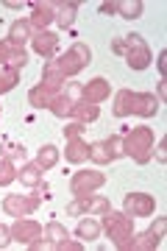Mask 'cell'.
<instances>
[{
  "mask_svg": "<svg viewBox=\"0 0 167 251\" xmlns=\"http://www.w3.org/2000/svg\"><path fill=\"white\" fill-rule=\"evenodd\" d=\"M56 249H64V251H67V249H70V251H81L84 246H81V243H72V240H62L59 246H56Z\"/></svg>",
  "mask_w": 167,
  "mask_h": 251,
  "instance_id": "obj_33",
  "label": "cell"
},
{
  "mask_svg": "<svg viewBox=\"0 0 167 251\" xmlns=\"http://www.w3.org/2000/svg\"><path fill=\"white\" fill-rule=\"evenodd\" d=\"M153 209H156V201L148 193H128L125 196V215L145 218V215H153Z\"/></svg>",
  "mask_w": 167,
  "mask_h": 251,
  "instance_id": "obj_9",
  "label": "cell"
},
{
  "mask_svg": "<svg viewBox=\"0 0 167 251\" xmlns=\"http://www.w3.org/2000/svg\"><path fill=\"white\" fill-rule=\"evenodd\" d=\"M9 229H6V226H0V249H6V246H9Z\"/></svg>",
  "mask_w": 167,
  "mask_h": 251,
  "instance_id": "obj_35",
  "label": "cell"
},
{
  "mask_svg": "<svg viewBox=\"0 0 167 251\" xmlns=\"http://www.w3.org/2000/svg\"><path fill=\"white\" fill-rule=\"evenodd\" d=\"M100 11H103V14H112V11H115V3H103V6H100Z\"/></svg>",
  "mask_w": 167,
  "mask_h": 251,
  "instance_id": "obj_38",
  "label": "cell"
},
{
  "mask_svg": "<svg viewBox=\"0 0 167 251\" xmlns=\"http://www.w3.org/2000/svg\"><path fill=\"white\" fill-rule=\"evenodd\" d=\"M0 64H3V67H11V70H20V67H25V64H28L25 48L11 45L9 39H6V42H0Z\"/></svg>",
  "mask_w": 167,
  "mask_h": 251,
  "instance_id": "obj_10",
  "label": "cell"
},
{
  "mask_svg": "<svg viewBox=\"0 0 167 251\" xmlns=\"http://www.w3.org/2000/svg\"><path fill=\"white\" fill-rule=\"evenodd\" d=\"M89 159L95 162V165H109V162H112V156H109V151H106V143L89 145Z\"/></svg>",
  "mask_w": 167,
  "mask_h": 251,
  "instance_id": "obj_26",
  "label": "cell"
},
{
  "mask_svg": "<svg viewBox=\"0 0 167 251\" xmlns=\"http://www.w3.org/2000/svg\"><path fill=\"white\" fill-rule=\"evenodd\" d=\"M72 103H75V100L67 98V95H56V100L50 103V109H53V115L67 117V115H70V109H72Z\"/></svg>",
  "mask_w": 167,
  "mask_h": 251,
  "instance_id": "obj_28",
  "label": "cell"
},
{
  "mask_svg": "<svg viewBox=\"0 0 167 251\" xmlns=\"http://www.w3.org/2000/svg\"><path fill=\"white\" fill-rule=\"evenodd\" d=\"M112 209V204L100 196H78V201H72L67 206L70 215H81V212H89V215H106Z\"/></svg>",
  "mask_w": 167,
  "mask_h": 251,
  "instance_id": "obj_7",
  "label": "cell"
},
{
  "mask_svg": "<svg viewBox=\"0 0 167 251\" xmlns=\"http://www.w3.org/2000/svg\"><path fill=\"white\" fill-rule=\"evenodd\" d=\"M17 179V171H14V165L11 159H0V187H6L11 181Z\"/></svg>",
  "mask_w": 167,
  "mask_h": 251,
  "instance_id": "obj_29",
  "label": "cell"
},
{
  "mask_svg": "<svg viewBox=\"0 0 167 251\" xmlns=\"http://www.w3.org/2000/svg\"><path fill=\"white\" fill-rule=\"evenodd\" d=\"M103 229L109 232V237H112V243H115L117 249H131V240H134L131 215L109 209V212L103 215Z\"/></svg>",
  "mask_w": 167,
  "mask_h": 251,
  "instance_id": "obj_2",
  "label": "cell"
},
{
  "mask_svg": "<svg viewBox=\"0 0 167 251\" xmlns=\"http://www.w3.org/2000/svg\"><path fill=\"white\" fill-rule=\"evenodd\" d=\"M45 234L50 237L53 246H59L62 240H67V229H64L62 224H48V229H45Z\"/></svg>",
  "mask_w": 167,
  "mask_h": 251,
  "instance_id": "obj_30",
  "label": "cell"
},
{
  "mask_svg": "<svg viewBox=\"0 0 167 251\" xmlns=\"http://www.w3.org/2000/svg\"><path fill=\"white\" fill-rule=\"evenodd\" d=\"M64 81H67V75H64V73H62V67L56 64V59H53V62H48V64H45V73H42V84H48V87H56V90H59V87H62Z\"/></svg>",
  "mask_w": 167,
  "mask_h": 251,
  "instance_id": "obj_20",
  "label": "cell"
},
{
  "mask_svg": "<svg viewBox=\"0 0 167 251\" xmlns=\"http://www.w3.org/2000/svg\"><path fill=\"white\" fill-rule=\"evenodd\" d=\"M89 59H92V50H89L84 42H75V45H72L62 59H56V64L62 67L64 75H75V73H81L89 64Z\"/></svg>",
  "mask_w": 167,
  "mask_h": 251,
  "instance_id": "obj_5",
  "label": "cell"
},
{
  "mask_svg": "<svg viewBox=\"0 0 167 251\" xmlns=\"http://www.w3.org/2000/svg\"><path fill=\"white\" fill-rule=\"evenodd\" d=\"M156 159L165 162L167 159V140H159V148H156Z\"/></svg>",
  "mask_w": 167,
  "mask_h": 251,
  "instance_id": "obj_34",
  "label": "cell"
},
{
  "mask_svg": "<svg viewBox=\"0 0 167 251\" xmlns=\"http://www.w3.org/2000/svg\"><path fill=\"white\" fill-rule=\"evenodd\" d=\"M70 117H75V123H92L97 117V103H87V100H75L70 109Z\"/></svg>",
  "mask_w": 167,
  "mask_h": 251,
  "instance_id": "obj_17",
  "label": "cell"
},
{
  "mask_svg": "<svg viewBox=\"0 0 167 251\" xmlns=\"http://www.w3.org/2000/svg\"><path fill=\"white\" fill-rule=\"evenodd\" d=\"M165 229H167V221L165 218H159L156 224L150 226L145 234H140V237H134L131 240V249L137 251H150V249H159L162 243H165Z\"/></svg>",
  "mask_w": 167,
  "mask_h": 251,
  "instance_id": "obj_6",
  "label": "cell"
},
{
  "mask_svg": "<svg viewBox=\"0 0 167 251\" xmlns=\"http://www.w3.org/2000/svg\"><path fill=\"white\" fill-rule=\"evenodd\" d=\"M123 56L131 70H145L150 64V48L145 45V39L140 34H128L123 39Z\"/></svg>",
  "mask_w": 167,
  "mask_h": 251,
  "instance_id": "obj_4",
  "label": "cell"
},
{
  "mask_svg": "<svg viewBox=\"0 0 167 251\" xmlns=\"http://www.w3.org/2000/svg\"><path fill=\"white\" fill-rule=\"evenodd\" d=\"M75 9H78V3H62V6H56V23L62 28H67V25H72V20H75Z\"/></svg>",
  "mask_w": 167,
  "mask_h": 251,
  "instance_id": "obj_22",
  "label": "cell"
},
{
  "mask_svg": "<svg viewBox=\"0 0 167 251\" xmlns=\"http://www.w3.org/2000/svg\"><path fill=\"white\" fill-rule=\"evenodd\" d=\"M89 159V145L81 143L78 137H70L67 140V162H75V165H81V162Z\"/></svg>",
  "mask_w": 167,
  "mask_h": 251,
  "instance_id": "obj_18",
  "label": "cell"
},
{
  "mask_svg": "<svg viewBox=\"0 0 167 251\" xmlns=\"http://www.w3.org/2000/svg\"><path fill=\"white\" fill-rule=\"evenodd\" d=\"M34 39V50L39 56H45V59H50L53 53H56V45H59V36L50 34V31H39L36 36H31Z\"/></svg>",
  "mask_w": 167,
  "mask_h": 251,
  "instance_id": "obj_15",
  "label": "cell"
},
{
  "mask_svg": "<svg viewBox=\"0 0 167 251\" xmlns=\"http://www.w3.org/2000/svg\"><path fill=\"white\" fill-rule=\"evenodd\" d=\"M123 148L128 156H134V162H148L150 159V148H153V134H150V128L145 126H137L131 134L123 140Z\"/></svg>",
  "mask_w": 167,
  "mask_h": 251,
  "instance_id": "obj_3",
  "label": "cell"
},
{
  "mask_svg": "<svg viewBox=\"0 0 167 251\" xmlns=\"http://www.w3.org/2000/svg\"><path fill=\"white\" fill-rule=\"evenodd\" d=\"M165 98H167V84L162 81V84H159V103H165Z\"/></svg>",
  "mask_w": 167,
  "mask_h": 251,
  "instance_id": "obj_37",
  "label": "cell"
},
{
  "mask_svg": "<svg viewBox=\"0 0 167 251\" xmlns=\"http://www.w3.org/2000/svg\"><path fill=\"white\" fill-rule=\"evenodd\" d=\"M84 128H87L84 123H72V126H67V128H64V137H67V140H70V137H78Z\"/></svg>",
  "mask_w": 167,
  "mask_h": 251,
  "instance_id": "obj_32",
  "label": "cell"
},
{
  "mask_svg": "<svg viewBox=\"0 0 167 251\" xmlns=\"http://www.w3.org/2000/svg\"><path fill=\"white\" fill-rule=\"evenodd\" d=\"M81 95H84L87 103H100V100H106L112 95V87H109L106 78H95V81H89L87 87H81Z\"/></svg>",
  "mask_w": 167,
  "mask_h": 251,
  "instance_id": "obj_13",
  "label": "cell"
},
{
  "mask_svg": "<svg viewBox=\"0 0 167 251\" xmlns=\"http://www.w3.org/2000/svg\"><path fill=\"white\" fill-rule=\"evenodd\" d=\"M36 206H39V198H28V196H9L6 201H3L6 215H14V218L31 215Z\"/></svg>",
  "mask_w": 167,
  "mask_h": 251,
  "instance_id": "obj_11",
  "label": "cell"
},
{
  "mask_svg": "<svg viewBox=\"0 0 167 251\" xmlns=\"http://www.w3.org/2000/svg\"><path fill=\"white\" fill-rule=\"evenodd\" d=\"M17 179H23V184H39V179H42V168H39V162H28V165H23V171L17 173Z\"/></svg>",
  "mask_w": 167,
  "mask_h": 251,
  "instance_id": "obj_21",
  "label": "cell"
},
{
  "mask_svg": "<svg viewBox=\"0 0 167 251\" xmlns=\"http://www.w3.org/2000/svg\"><path fill=\"white\" fill-rule=\"evenodd\" d=\"M28 39H31V23H25V20L11 23V28H9V42H11V45L23 48Z\"/></svg>",
  "mask_w": 167,
  "mask_h": 251,
  "instance_id": "obj_19",
  "label": "cell"
},
{
  "mask_svg": "<svg viewBox=\"0 0 167 251\" xmlns=\"http://www.w3.org/2000/svg\"><path fill=\"white\" fill-rule=\"evenodd\" d=\"M159 70H162V75L167 73V53H165V50L159 53Z\"/></svg>",
  "mask_w": 167,
  "mask_h": 251,
  "instance_id": "obj_36",
  "label": "cell"
},
{
  "mask_svg": "<svg viewBox=\"0 0 167 251\" xmlns=\"http://www.w3.org/2000/svg\"><path fill=\"white\" fill-rule=\"evenodd\" d=\"M56 20V6L53 3H34V14H31V25H36L39 31H45L48 23Z\"/></svg>",
  "mask_w": 167,
  "mask_h": 251,
  "instance_id": "obj_16",
  "label": "cell"
},
{
  "mask_svg": "<svg viewBox=\"0 0 167 251\" xmlns=\"http://www.w3.org/2000/svg\"><path fill=\"white\" fill-rule=\"evenodd\" d=\"M159 109V98L150 92H131V90H120L115 98V115H142V117H153Z\"/></svg>",
  "mask_w": 167,
  "mask_h": 251,
  "instance_id": "obj_1",
  "label": "cell"
},
{
  "mask_svg": "<svg viewBox=\"0 0 167 251\" xmlns=\"http://www.w3.org/2000/svg\"><path fill=\"white\" fill-rule=\"evenodd\" d=\"M106 151H109V156H112V159L123 156V153H125V148H123V137H109V140H106Z\"/></svg>",
  "mask_w": 167,
  "mask_h": 251,
  "instance_id": "obj_31",
  "label": "cell"
},
{
  "mask_svg": "<svg viewBox=\"0 0 167 251\" xmlns=\"http://www.w3.org/2000/svg\"><path fill=\"white\" fill-rule=\"evenodd\" d=\"M115 11H120L125 20H137L142 14V3L140 0H123V3H115Z\"/></svg>",
  "mask_w": 167,
  "mask_h": 251,
  "instance_id": "obj_23",
  "label": "cell"
},
{
  "mask_svg": "<svg viewBox=\"0 0 167 251\" xmlns=\"http://www.w3.org/2000/svg\"><path fill=\"white\" fill-rule=\"evenodd\" d=\"M56 87H48V84H39L34 90L28 92V100H31V106L34 109H50V103L56 100Z\"/></svg>",
  "mask_w": 167,
  "mask_h": 251,
  "instance_id": "obj_14",
  "label": "cell"
},
{
  "mask_svg": "<svg viewBox=\"0 0 167 251\" xmlns=\"http://www.w3.org/2000/svg\"><path fill=\"white\" fill-rule=\"evenodd\" d=\"M39 168H45V171H48V168H53V165H56V162H59V151H56V148H53V145H45L42 151H39Z\"/></svg>",
  "mask_w": 167,
  "mask_h": 251,
  "instance_id": "obj_27",
  "label": "cell"
},
{
  "mask_svg": "<svg viewBox=\"0 0 167 251\" xmlns=\"http://www.w3.org/2000/svg\"><path fill=\"white\" fill-rule=\"evenodd\" d=\"M103 173H97V171H81V173H75L72 176V181H70V187H72V193L75 196H89L92 190H97V187H103Z\"/></svg>",
  "mask_w": 167,
  "mask_h": 251,
  "instance_id": "obj_8",
  "label": "cell"
},
{
  "mask_svg": "<svg viewBox=\"0 0 167 251\" xmlns=\"http://www.w3.org/2000/svg\"><path fill=\"white\" fill-rule=\"evenodd\" d=\"M17 81H20V73H17V70L3 67V70H0V92L14 90V87H17Z\"/></svg>",
  "mask_w": 167,
  "mask_h": 251,
  "instance_id": "obj_25",
  "label": "cell"
},
{
  "mask_svg": "<svg viewBox=\"0 0 167 251\" xmlns=\"http://www.w3.org/2000/svg\"><path fill=\"white\" fill-rule=\"evenodd\" d=\"M9 234L17 243H23V246H31L34 240H39V237H42V226L36 224V221H17V224L11 226Z\"/></svg>",
  "mask_w": 167,
  "mask_h": 251,
  "instance_id": "obj_12",
  "label": "cell"
},
{
  "mask_svg": "<svg viewBox=\"0 0 167 251\" xmlns=\"http://www.w3.org/2000/svg\"><path fill=\"white\" fill-rule=\"evenodd\" d=\"M75 234H78L81 240H95L97 234H100V224L97 221H81Z\"/></svg>",
  "mask_w": 167,
  "mask_h": 251,
  "instance_id": "obj_24",
  "label": "cell"
}]
</instances>
